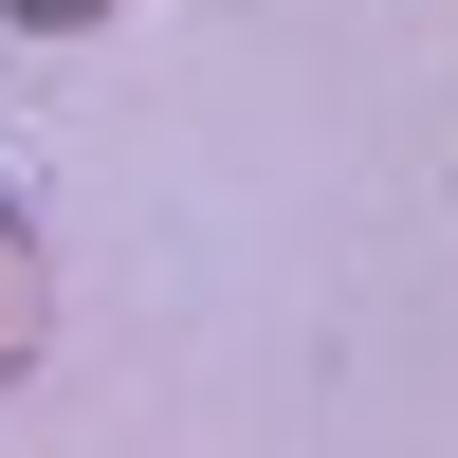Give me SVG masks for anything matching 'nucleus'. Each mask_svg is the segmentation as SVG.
I'll list each match as a JSON object with an SVG mask.
<instances>
[{
    "label": "nucleus",
    "mask_w": 458,
    "mask_h": 458,
    "mask_svg": "<svg viewBox=\"0 0 458 458\" xmlns=\"http://www.w3.org/2000/svg\"><path fill=\"white\" fill-rule=\"evenodd\" d=\"M37 349H55V257H37V220L0 202V386H37Z\"/></svg>",
    "instance_id": "nucleus-1"
},
{
    "label": "nucleus",
    "mask_w": 458,
    "mask_h": 458,
    "mask_svg": "<svg viewBox=\"0 0 458 458\" xmlns=\"http://www.w3.org/2000/svg\"><path fill=\"white\" fill-rule=\"evenodd\" d=\"M0 19H37V37H92V19H129V0H0Z\"/></svg>",
    "instance_id": "nucleus-2"
}]
</instances>
